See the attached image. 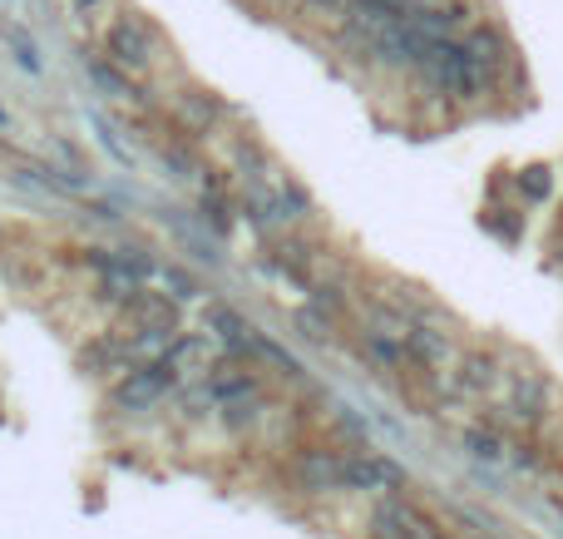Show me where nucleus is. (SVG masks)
I'll return each mask as SVG.
<instances>
[{"label": "nucleus", "mask_w": 563, "mask_h": 539, "mask_svg": "<svg viewBox=\"0 0 563 539\" xmlns=\"http://www.w3.org/2000/svg\"><path fill=\"white\" fill-rule=\"evenodd\" d=\"M509 416L525 426H539L549 416V382L534 372H519L515 386H509Z\"/></svg>", "instance_id": "3"}, {"label": "nucleus", "mask_w": 563, "mask_h": 539, "mask_svg": "<svg viewBox=\"0 0 563 539\" xmlns=\"http://www.w3.org/2000/svg\"><path fill=\"white\" fill-rule=\"evenodd\" d=\"M519 188H525V198H534V204H539V198H549V188H554V184H549L544 168H529V174L519 178Z\"/></svg>", "instance_id": "13"}, {"label": "nucleus", "mask_w": 563, "mask_h": 539, "mask_svg": "<svg viewBox=\"0 0 563 539\" xmlns=\"http://www.w3.org/2000/svg\"><path fill=\"white\" fill-rule=\"evenodd\" d=\"M460 386H465V392H495L499 386L495 352H465L460 356Z\"/></svg>", "instance_id": "8"}, {"label": "nucleus", "mask_w": 563, "mask_h": 539, "mask_svg": "<svg viewBox=\"0 0 563 539\" xmlns=\"http://www.w3.org/2000/svg\"><path fill=\"white\" fill-rule=\"evenodd\" d=\"M400 481H406L400 465L386 461V455H341V485L346 491H386V485Z\"/></svg>", "instance_id": "2"}, {"label": "nucleus", "mask_w": 563, "mask_h": 539, "mask_svg": "<svg viewBox=\"0 0 563 539\" xmlns=\"http://www.w3.org/2000/svg\"><path fill=\"white\" fill-rule=\"evenodd\" d=\"M470 55H475L485 69H499L505 65V40H499L495 30H475V35H470Z\"/></svg>", "instance_id": "11"}, {"label": "nucleus", "mask_w": 563, "mask_h": 539, "mask_svg": "<svg viewBox=\"0 0 563 539\" xmlns=\"http://www.w3.org/2000/svg\"><path fill=\"white\" fill-rule=\"evenodd\" d=\"M297 481L307 491H346L341 485V451H311L297 461Z\"/></svg>", "instance_id": "4"}, {"label": "nucleus", "mask_w": 563, "mask_h": 539, "mask_svg": "<svg viewBox=\"0 0 563 539\" xmlns=\"http://www.w3.org/2000/svg\"><path fill=\"white\" fill-rule=\"evenodd\" d=\"M479 539H489V535H479Z\"/></svg>", "instance_id": "15"}, {"label": "nucleus", "mask_w": 563, "mask_h": 539, "mask_svg": "<svg viewBox=\"0 0 563 539\" xmlns=\"http://www.w3.org/2000/svg\"><path fill=\"white\" fill-rule=\"evenodd\" d=\"M297 327H301V332H307V337H317V342H321V337H327V322H321L317 312H297Z\"/></svg>", "instance_id": "14"}, {"label": "nucleus", "mask_w": 563, "mask_h": 539, "mask_svg": "<svg viewBox=\"0 0 563 539\" xmlns=\"http://www.w3.org/2000/svg\"><path fill=\"white\" fill-rule=\"evenodd\" d=\"M164 362L174 366V372H194V366H203V342H198V337H174Z\"/></svg>", "instance_id": "10"}, {"label": "nucleus", "mask_w": 563, "mask_h": 539, "mask_svg": "<svg viewBox=\"0 0 563 539\" xmlns=\"http://www.w3.org/2000/svg\"><path fill=\"white\" fill-rule=\"evenodd\" d=\"M124 312L139 317V322H148V327H178V307L168 302L164 293H134L124 302Z\"/></svg>", "instance_id": "9"}, {"label": "nucleus", "mask_w": 563, "mask_h": 539, "mask_svg": "<svg viewBox=\"0 0 563 539\" xmlns=\"http://www.w3.org/2000/svg\"><path fill=\"white\" fill-rule=\"evenodd\" d=\"M406 352L416 356L420 366H440L450 356V337L445 332H435V327H426V322H410V332H406Z\"/></svg>", "instance_id": "7"}, {"label": "nucleus", "mask_w": 563, "mask_h": 539, "mask_svg": "<svg viewBox=\"0 0 563 539\" xmlns=\"http://www.w3.org/2000/svg\"><path fill=\"white\" fill-rule=\"evenodd\" d=\"M465 451L475 461H505V441L495 431H465Z\"/></svg>", "instance_id": "12"}, {"label": "nucleus", "mask_w": 563, "mask_h": 539, "mask_svg": "<svg viewBox=\"0 0 563 539\" xmlns=\"http://www.w3.org/2000/svg\"><path fill=\"white\" fill-rule=\"evenodd\" d=\"M174 366L158 356V362H139L129 366V376L114 386V406H124V411H148V406H158L168 392H174Z\"/></svg>", "instance_id": "1"}, {"label": "nucleus", "mask_w": 563, "mask_h": 539, "mask_svg": "<svg viewBox=\"0 0 563 539\" xmlns=\"http://www.w3.org/2000/svg\"><path fill=\"white\" fill-rule=\"evenodd\" d=\"M208 392H213V402L218 406H253V396H257V382L243 372V366H218V376L208 382Z\"/></svg>", "instance_id": "5"}, {"label": "nucleus", "mask_w": 563, "mask_h": 539, "mask_svg": "<svg viewBox=\"0 0 563 539\" xmlns=\"http://www.w3.org/2000/svg\"><path fill=\"white\" fill-rule=\"evenodd\" d=\"M208 322H213V332H218V342L228 346L233 356H253V342H257V332L243 322V317L233 312V307H213L208 312Z\"/></svg>", "instance_id": "6"}]
</instances>
